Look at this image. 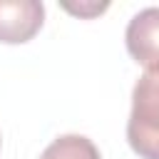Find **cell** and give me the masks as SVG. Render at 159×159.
Segmentation results:
<instances>
[{"instance_id": "cell-1", "label": "cell", "mask_w": 159, "mask_h": 159, "mask_svg": "<svg viewBox=\"0 0 159 159\" xmlns=\"http://www.w3.org/2000/svg\"><path fill=\"white\" fill-rule=\"evenodd\" d=\"M127 142L142 159H159V70H147L132 89Z\"/></svg>"}, {"instance_id": "cell-2", "label": "cell", "mask_w": 159, "mask_h": 159, "mask_svg": "<svg viewBox=\"0 0 159 159\" xmlns=\"http://www.w3.org/2000/svg\"><path fill=\"white\" fill-rule=\"evenodd\" d=\"M45 22L40 0H0V42L20 45L37 35Z\"/></svg>"}, {"instance_id": "cell-3", "label": "cell", "mask_w": 159, "mask_h": 159, "mask_svg": "<svg viewBox=\"0 0 159 159\" xmlns=\"http://www.w3.org/2000/svg\"><path fill=\"white\" fill-rule=\"evenodd\" d=\"M124 40L134 62L147 70H159V7L139 10L129 20Z\"/></svg>"}, {"instance_id": "cell-4", "label": "cell", "mask_w": 159, "mask_h": 159, "mask_svg": "<svg viewBox=\"0 0 159 159\" xmlns=\"http://www.w3.org/2000/svg\"><path fill=\"white\" fill-rule=\"evenodd\" d=\"M40 159H99V149L82 134H62L45 147Z\"/></svg>"}]
</instances>
